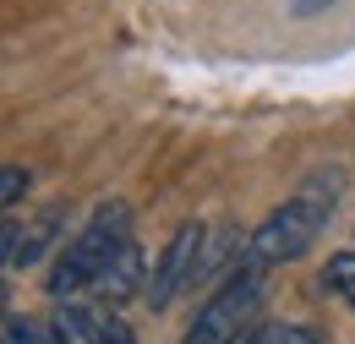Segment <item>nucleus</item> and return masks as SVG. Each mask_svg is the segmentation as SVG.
I'll use <instances>...</instances> for the list:
<instances>
[{"mask_svg":"<svg viewBox=\"0 0 355 344\" xmlns=\"http://www.w3.org/2000/svg\"><path fill=\"white\" fill-rule=\"evenodd\" d=\"M132 241V208H121V203H110V208H98V214L66 241V252L55 257L49 268V295H83L98 284V273L110 268V257L121 252Z\"/></svg>","mask_w":355,"mask_h":344,"instance_id":"1","label":"nucleus"},{"mask_svg":"<svg viewBox=\"0 0 355 344\" xmlns=\"http://www.w3.org/2000/svg\"><path fill=\"white\" fill-rule=\"evenodd\" d=\"M263 273L257 262H235L230 279L219 284V295L202 306L186 328V344H241V334L252 328V311L263 301Z\"/></svg>","mask_w":355,"mask_h":344,"instance_id":"2","label":"nucleus"},{"mask_svg":"<svg viewBox=\"0 0 355 344\" xmlns=\"http://www.w3.org/2000/svg\"><path fill=\"white\" fill-rule=\"evenodd\" d=\"M328 203H317V197H290L284 208H273V214L252 230V241H246V262H257V268H273V262H295L311 252V241L322 235V224H328Z\"/></svg>","mask_w":355,"mask_h":344,"instance_id":"3","label":"nucleus"},{"mask_svg":"<svg viewBox=\"0 0 355 344\" xmlns=\"http://www.w3.org/2000/svg\"><path fill=\"white\" fill-rule=\"evenodd\" d=\"M202 246H208V230L202 224H180L175 235L164 241V252L153 262V273H148V290H142V301L153 306V311H164V306L175 301L180 284H191V273H197V257H202Z\"/></svg>","mask_w":355,"mask_h":344,"instance_id":"4","label":"nucleus"},{"mask_svg":"<svg viewBox=\"0 0 355 344\" xmlns=\"http://www.w3.org/2000/svg\"><path fill=\"white\" fill-rule=\"evenodd\" d=\"M98 334H104V322L83 301H60L44 322V344H98Z\"/></svg>","mask_w":355,"mask_h":344,"instance_id":"5","label":"nucleus"},{"mask_svg":"<svg viewBox=\"0 0 355 344\" xmlns=\"http://www.w3.org/2000/svg\"><path fill=\"white\" fill-rule=\"evenodd\" d=\"M137 279H142V252H137V241H126V246L110 257V268L98 273L93 290H98V301L115 306V301H126V295H137Z\"/></svg>","mask_w":355,"mask_h":344,"instance_id":"6","label":"nucleus"},{"mask_svg":"<svg viewBox=\"0 0 355 344\" xmlns=\"http://www.w3.org/2000/svg\"><path fill=\"white\" fill-rule=\"evenodd\" d=\"M60 235V214H39L33 224H17V246H11V268H33L55 246Z\"/></svg>","mask_w":355,"mask_h":344,"instance_id":"7","label":"nucleus"},{"mask_svg":"<svg viewBox=\"0 0 355 344\" xmlns=\"http://www.w3.org/2000/svg\"><path fill=\"white\" fill-rule=\"evenodd\" d=\"M235 246H241V230H219V235H208V246H202V257H197V273H191V284L214 279V268H224Z\"/></svg>","mask_w":355,"mask_h":344,"instance_id":"8","label":"nucleus"},{"mask_svg":"<svg viewBox=\"0 0 355 344\" xmlns=\"http://www.w3.org/2000/svg\"><path fill=\"white\" fill-rule=\"evenodd\" d=\"M322 290H328V295H345V301L355 306V252L328 257V268H322Z\"/></svg>","mask_w":355,"mask_h":344,"instance_id":"9","label":"nucleus"},{"mask_svg":"<svg viewBox=\"0 0 355 344\" xmlns=\"http://www.w3.org/2000/svg\"><path fill=\"white\" fill-rule=\"evenodd\" d=\"M28 186H33V175L22 170V164H0V214L17 208V203L28 197Z\"/></svg>","mask_w":355,"mask_h":344,"instance_id":"10","label":"nucleus"},{"mask_svg":"<svg viewBox=\"0 0 355 344\" xmlns=\"http://www.w3.org/2000/svg\"><path fill=\"white\" fill-rule=\"evenodd\" d=\"M0 344H44V322H28V317H0Z\"/></svg>","mask_w":355,"mask_h":344,"instance_id":"11","label":"nucleus"},{"mask_svg":"<svg viewBox=\"0 0 355 344\" xmlns=\"http://www.w3.org/2000/svg\"><path fill=\"white\" fill-rule=\"evenodd\" d=\"M273 344H328V339L306 322H273Z\"/></svg>","mask_w":355,"mask_h":344,"instance_id":"12","label":"nucleus"},{"mask_svg":"<svg viewBox=\"0 0 355 344\" xmlns=\"http://www.w3.org/2000/svg\"><path fill=\"white\" fill-rule=\"evenodd\" d=\"M98 344H137V334L121 322V317H110V322H104V334H98Z\"/></svg>","mask_w":355,"mask_h":344,"instance_id":"13","label":"nucleus"},{"mask_svg":"<svg viewBox=\"0 0 355 344\" xmlns=\"http://www.w3.org/2000/svg\"><path fill=\"white\" fill-rule=\"evenodd\" d=\"M241 344H273V322H252V328L241 334Z\"/></svg>","mask_w":355,"mask_h":344,"instance_id":"14","label":"nucleus"},{"mask_svg":"<svg viewBox=\"0 0 355 344\" xmlns=\"http://www.w3.org/2000/svg\"><path fill=\"white\" fill-rule=\"evenodd\" d=\"M311 6H322V0H295V11H311Z\"/></svg>","mask_w":355,"mask_h":344,"instance_id":"15","label":"nucleus"},{"mask_svg":"<svg viewBox=\"0 0 355 344\" xmlns=\"http://www.w3.org/2000/svg\"><path fill=\"white\" fill-rule=\"evenodd\" d=\"M0 317H6V284H0Z\"/></svg>","mask_w":355,"mask_h":344,"instance_id":"16","label":"nucleus"}]
</instances>
